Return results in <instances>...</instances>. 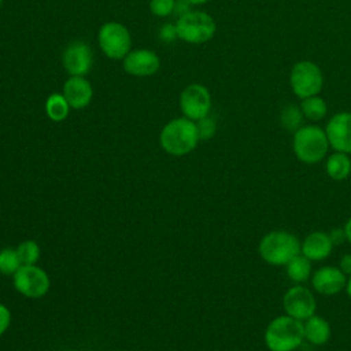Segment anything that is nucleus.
<instances>
[{
  "instance_id": "nucleus-1",
  "label": "nucleus",
  "mask_w": 351,
  "mask_h": 351,
  "mask_svg": "<svg viewBox=\"0 0 351 351\" xmlns=\"http://www.w3.org/2000/svg\"><path fill=\"white\" fill-rule=\"evenodd\" d=\"M200 137L196 122L185 117L169 121L159 133L162 149L171 156H185L199 144Z\"/></svg>"
},
{
  "instance_id": "nucleus-2",
  "label": "nucleus",
  "mask_w": 351,
  "mask_h": 351,
  "mask_svg": "<svg viewBox=\"0 0 351 351\" xmlns=\"http://www.w3.org/2000/svg\"><path fill=\"white\" fill-rule=\"evenodd\" d=\"M303 341V321L285 313L273 318L263 333V343L269 351H296Z\"/></svg>"
},
{
  "instance_id": "nucleus-3",
  "label": "nucleus",
  "mask_w": 351,
  "mask_h": 351,
  "mask_svg": "<svg viewBox=\"0 0 351 351\" xmlns=\"http://www.w3.org/2000/svg\"><path fill=\"white\" fill-rule=\"evenodd\" d=\"M258 252L267 265L285 266L292 258L300 254V240L288 230H270L259 240Z\"/></svg>"
},
{
  "instance_id": "nucleus-4",
  "label": "nucleus",
  "mask_w": 351,
  "mask_h": 351,
  "mask_svg": "<svg viewBox=\"0 0 351 351\" xmlns=\"http://www.w3.org/2000/svg\"><path fill=\"white\" fill-rule=\"evenodd\" d=\"M329 141L325 129L318 125H303L293 133L292 151L304 165H315L328 156Z\"/></svg>"
},
{
  "instance_id": "nucleus-5",
  "label": "nucleus",
  "mask_w": 351,
  "mask_h": 351,
  "mask_svg": "<svg viewBox=\"0 0 351 351\" xmlns=\"http://www.w3.org/2000/svg\"><path fill=\"white\" fill-rule=\"evenodd\" d=\"M215 22L213 16L203 11H189L176 22L177 37L191 44H203L215 34Z\"/></svg>"
},
{
  "instance_id": "nucleus-6",
  "label": "nucleus",
  "mask_w": 351,
  "mask_h": 351,
  "mask_svg": "<svg viewBox=\"0 0 351 351\" xmlns=\"http://www.w3.org/2000/svg\"><path fill=\"white\" fill-rule=\"evenodd\" d=\"M11 278L14 289L27 299H40L51 288L49 274L38 265H22Z\"/></svg>"
},
{
  "instance_id": "nucleus-7",
  "label": "nucleus",
  "mask_w": 351,
  "mask_h": 351,
  "mask_svg": "<svg viewBox=\"0 0 351 351\" xmlns=\"http://www.w3.org/2000/svg\"><path fill=\"white\" fill-rule=\"evenodd\" d=\"M289 84L292 92L298 97L306 99L321 92L324 85V75L321 69L314 62L302 60L293 64L289 74Z\"/></svg>"
},
{
  "instance_id": "nucleus-8",
  "label": "nucleus",
  "mask_w": 351,
  "mask_h": 351,
  "mask_svg": "<svg viewBox=\"0 0 351 351\" xmlns=\"http://www.w3.org/2000/svg\"><path fill=\"white\" fill-rule=\"evenodd\" d=\"M97 41L101 52L114 60L123 59L132 47V37L126 26L119 22L104 23L97 34Z\"/></svg>"
},
{
  "instance_id": "nucleus-9",
  "label": "nucleus",
  "mask_w": 351,
  "mask_h": 351,
  "mask_svg": "<svg viewBox=\"0 0 351 351\" xmlns=\"http://www.w3.org/2000/svg\"><path fill=\"white\" fill-rule=\"evenodd\" d=\"M282 308L285 314L299 321H306L317 313L315 295L303 284H293L282 295Z\"/></svg>"
},
{
  "instance_id": "nucleus-10",
  "label": "nucleus",
  "mask_w": 351,
  "mask_h": 351,
  "mask_svg": "<svg viewBox=\"0 0 351 351\" xmlns=\"http://www.w3.org/2000/svg\"><path fill=\"white\" fill-rule=\"evenodd\" d=\"M180 107L185 118L199 121L210 114L211 95L202 84H191L180 95Z\"/></svg>"
},
{
  "instance_id": "nucleus-11",
  "label": "nucleus",
  "mask_w": 351,
  "mask_h": 351,
  "mask_svg": "<svg viewBox=\"0 0 351 351\" xmlns=\"http://www.w3.org/2000/svg\"><path fill=\"white\" fill-rule=\"evenodd\" d=\"M63 66L70 75L84 77L90 71L93 53L90 47L81 40L71 41L63 51Z\"/></svg>"
},
{
  "instance_id": "nucleus-12",
  "label": "nucleus",
  "mask_w": 351,
  "mask_h": 351,
  "mask_svg": "<svg viewBox=\"0 0 351 351\" xmlns=\"http://www.w3.org/2000/svg\"><path fill=\"white\" fill-rule=\"evenodd\" d=\"M311 287L314 292L324 296H335L346 289L347 276L340 270L339 266L326 265L317 269L311 274Z\"/></svg>"
},
{
  "instance_id": "nucleus-13",
  "label": "nucleus",
  "mask_w": 351,
  "mask_h": 351,
  "mask_svg": "<svg viewBox=\"0 0 351 351\" xmlns=\"http://www.w3.org/2000/svg\"><path fill=\"white\" fill-rule=\"evenodd\" d=\"M328 141L333 151L351 154V112L335 114L325 128Z\"/></svg>"
},
{
  "instance_id": "nucleus-14",
  "label": "nucleus",
  "mask_w": 351,
  "mask_h": 351,
  "mask_svg": "<svg viewBox=\"0 0 351 351\" xmlns=\"http://www.w3.org/2000/svg\"><path fill=\"white\" fill-rule=\"evenodd\" d=\"M160 60L151 49H134L123 58V70L136 77H149L159 70Z\"/></svg>"
},
{
  "instance_id": "nucleus-15",
  "label": "nucleus",
  "mask_w": 351,
  "mask_h": 351,
  "mask_svg": "<svg viewBox=\"0 0 351 351\" xmlns=\"http://www.w3.org/2000/svg\"><path fill=\"white\" fill-rule=\"evenodd\" d=\"M335 245L328 232L314 230L300 241V254L311 262H322L330 256Z\"/></svg>"
},
{
  "instance_id": "nucleus-16",
  "label": "nucleus",
  "mask_w": 351,
  "mask_h": 351,
  "mask_svg": "<svg viewBox=\"0 0 351 351\" xmlns=\"http://www.w3.org/2000/svg\"><path fill=\"white\" fill-rule=\"evenodd\" d=\"M63 96L74 110H82L92 101L93 88L85 77L70 75L63 85Z\"/></svg>"
},
{
  "instance_id": "nucleus-17",
  "label": "nucleus",
  "mask_w": 351,
  "mask_h": 351,
  "mask_svg": "<svg viewBox=\"0 0 351 351\" xmlns=\"http://www.w3.org/2000/svg\"><path fill=\"white\" fill-rule=\"evenodd\" d=\"M303 333L304 340L313 346H324L329 341L332 329L329 322L321 315H311L303 321Z\"/></svg>"
},
{
  "instance_id": "nucleus-18",
  "label": "nucleus",
  "mask_w": 351,
  "mask_h": 351,
  "mask_svg": "<svg viewBox=\"0 0 351 351\" xmlns=\"http://www.w3.org/2000/svg\"><path fill=\"white\" fill-rule=\"evenodd\" d=\"M325 171L333 181H344L351 174V158L348 154L333 151L325 158Z\"/></svg>"
},
{
  "instance_id": "nucleus-19",
  "label": "nucleus",
  "mask_w": 351,
  "mask_h": 351,
  "mask_svg": "<svg viewBox=\"0 0 351 351\" xmlns=\"http://www.w3.org/2000/svg\"><path fill=\"white\" fill-rule=\"evenodd\" d=\"M285 273L293 284H304L311 278L313 262L299 254L285 265Z\"/></svg>"
},
{
  "instance_id": "nucleus-20",
  "label": "nucleus",
  "mask_w": 351,
  "mask_h": 351,
  "mask_svg": "<svg viewBox=\"0 0 351 351\" xmlns=\"http://www.w3.org/2000/svg\"><path fill=\"white\" fill-rule=\"evenodd\" d=\"M70 104L63 93H51L45 100V114L53 122H62L69 117Z\"/></svg>"
},
{
  "instance_id": "nucleus-21",
  "label": "nucleus",
  "mask_w": 351,
  "mask_h": 351,
  "mask_svg": "<svg viewBox=\"0 0 351 351\" xmlns=\"http://www.w3.org/2000/svg\"><path fill=\"white\" fill-rule=\"evenodd\" d=\"M300 110H302L304 118H307L308 121H313V122L324 119L328 114L326 101L322 97H319L318 95L302 99Z\"/></svg>"
},
{
  "instance_id": "nucleus-22",
  "label": "nucleus",
  "mask_w": 351,
  "mask_h": 351,
  "mask_svg": "<svg viewBox=\"0 0 351 351\" xmlns=\"http://www.w3.org/2000/svg\"><path fill=\"white\" fill-rule=\"evenodd\" d=\"M303 119H304V115L300 110V106L291 103L281 108L280 123L285 130L295 133L299 128L303 126Z\"/></svg>"
},
{
  "instance_id": "nucleus-23",
  "label": "nucleus",
  "mask_w": 351,
  "mask_h": 351,
  "mask_svg": "<svg viewBox=\"0 0 351 351\" xmlns=\"http://www.w3.org/2000/svg\"><path fill=\"white\" fill-rule=\"evenodd\" d=\"M18 256L21 259L22 265H37L41 256V248L40 244L36 240L26 239L21 241L16 247Z\"/></svg>"
},
{
  "instance_id": "nucleus-24",
  "label": "nucleus",
  "mask_w": 351,
  "mask_h": 351,
  "mask_svg": "<svg viewBox=\"0 0 351 351\" xmlns=\"http://www.w3.org/2000/svg\"><path fill=\"white\" fill-rule=\"evenodd\" d=\"M21 266L22 263L18 256L16 248L4 247L0 250V274L12 277Z\"/></svg>"
},
{
  "instance_id": "nucleus-25",
  "label": "nucleus",
  "mask_w": 351,
  "mask_h": 351,
  "mask_svg": "<svg viewBox=\"0 0 351 351\" xmlns=\"http://www.w3.org/2000/svg\"><path fill=\"white\" fill-rule=\"evenodd\" d=\"M176 0H151L149 1V10L154 15L159 18L169 16L171 12H174Z\"/></svg>"
},
{
  "instance_id": "nucleus-26",
  "label": "nucleus",
  "mask_w": 351,
  "mask_h": 351,
  "mask_svg": "<svg viewBox=\"0 0 351 351\" xmlns=\"http://www.w3.org/2000/svg\"><path fill=\"white\" fill-rule=\"evenodd\" d=\"M196 126H197V132H199V137L200 140H210L214 137L215 130H217V123L214 121V118L211 117H204L199 121H196Z\"/></svg>"
},
{
  "instance_id": "nucleus-27",
  "label": "nucleus",
  "mask_w": 351,
  "mask_h": 351,
  "mask_svg": "<svg viewBox=\"0 0 351 351\" xmlns=\"http://www.w3.org/2000/svg\"><path fill=\"white\" fill-rule=\"evenodd\" d=\"M11 319H12L11 310L5 304L0 303V337L8 330L11 325Z\"/></svg>"
},
{
  "instance_id": "nucleus-28",
  "label": "nucleus",
  "mask_w": 351,
  "mask_h": 351,
  "mask_svg": "<svg viewBox=\"0 0 351 351\" xmlns=\"http://www.w3.org/2000/svg\"><path fill=\"white\" fill-rule=\"evenodd\" d=\"M328 233H329V237H330V240H332V243H333L335 247H337V245L343 244L344 241H347L344 228H333V229L329 230Z\"/></svg>"
},
{
  "instance_id": "nucleus-29",
  "label": "nucleus",
  "mask_w": 351,
  "mask_h": 351,
  "mask_svg": "<svg viewBox=\"0 0 351 351\" xmlns=\"http://www.w3.org/2000/svg\"><path fill=\"white\" fill-rule=\"evenodd\" d=\"M159 37L165 41H173L174 38H177V30H176V25H163L160 27L159 32Z\"/></svg>"
},
{
  "instance_id": "nucleus-30",
  "label": "nucleus",
  "mask_w": 351,
  "mask_h": 351,
  "mask_svg": "<svg viewBox=\"0 0 351 351\" xmlns=\"http://www.w3.org/2000/svg\"><path fill=\"white\" fill-rule=\"evenodd\" d=\"M191 5H192V4H189L186 0H176L174 12H176V14L178 15V18H180V16L188 14L189 11H192V10H191Z\"/></svg>"
},
{
  "instance_id": "nucleus-31",
  "label": "nucleus",
  "mask_w": 351,
  "mask_h": 351,
  "mask_svg": "<svg viewBox=\"0 0 351 351\" xmlns=\"http://www.w3.org/2000/svg\"><path fill=\"white\" fill-rule=\"evenodd\" d=\"M340 270L348 277L351 276V254H344L339 261Z\"/></svg>"
},
{
  "instance_id": "nucleus-32",
  "label": "nucleus",
  "mask_w": 351,
  "mask_h": 351,
  "mask_svg": "<svg viewBox=\"0 0 351 351\" xmlns=\"http://www.w3.org/2000/svg\"><path fill=\"white\" fill-rule=\"evenodd\" d=\"M344 232H346V239H347V241L351 244V217L346 221V223H344Z\"/></svg>"
},
{
  "instance_id": "nucleus-33",
  "label": "nucleus",
  "mask_w": 351,
  "mask_h": 351,
  "mask_svg": "<svg viewBox=\"0 0 351 351\" xmlns=\"http://www.w3.org/2000/svg\"><path fill=\"white\" fill-rule=\"evenodd\" d=\"M346 293H347V296L351 299V276H348L347 277V284H346Z\"/></svg>"
},
{
  "instance_id": "nucleus-34",
  "label": "nucleus",
  "mask_w": 351,
  "mask_h": 351,
  "mask_svg": "<svg viewBox=\"0 0 351 351\" xmlns=\"http://www.w3.org/2000/svg\"><path fill=\"white\" fill-rule=\"evenodd\" d=\"M189 4H192V5H199V4H204V3H207V1H210V0H186Z\"/></svg>"
},
{
  "instance_id": "nucleus-35",
  "label": "nucleus",
  "mask_w": 351,
  "mask_h": 351,
  "mask_svg": "<svg viewBox=\"0 0 351 351\" xmlns=\"http://www.w3.org/2000/svg\"><path fill=\"white\" fill-rule=\"evenodd\" d=\"M1 4H3V0H0V7H1Z\"/></svg>"
}]
</instances>
